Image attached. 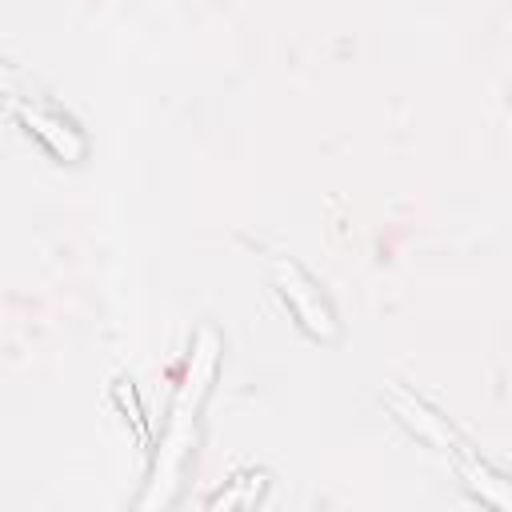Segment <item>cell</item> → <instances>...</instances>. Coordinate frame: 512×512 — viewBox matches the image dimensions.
Segmentation results:
<instances>
[{"label":"cell","instance_id":"4","mask_svg":"<svg viewBox=\"0 0 512 512\" xmlns=\"http://www.w3.org/2000/svg\"><path fill=\"white\" fill-rule=\"evenodd\" d=\"M12 108L24 116V124H28L56 156H64V160H80V156H84V136H80V128H76L72 120L56 116V112H44V108H24L20 100H16Z\"/></svg>","mask_w":512,"mask_h":512},{"label":"cell","instance_id":"2","mask_svg":"<svg viewBox=\"0 0 512 512\" xmlns=\"http://www.w3.org/2000/svg\"><path fill=\"white\" fill-rule=\"evenodd\" d=\"M388 404L400 412V420L412 428V432H420L424 440H432L440 452H448L452 460H456V468H460V476L488 500V504H504V508H512V492H504L500 488V476H492L472 452H468V444L432 412V408H424L416 396H408V392H388Z\"/></svg>","mask_w":512,"mask_h":512},{"label":"cell","instance_id":"3","mask_svg":"<svg viewBox=\"0 0 512 512\" xmlns=\"http://www.w3.org/2000/svg\"><path fill=\"white\" fill-rule=\"evenodd\" d=\"M272 264H276V284H280L284 300L292 304V312L300 316V324H304L312 336L332 340V336H336V320H332V308H328V300L320 296L316 280H312L296 260H288V256H276Z\"/></svg>","mask_w":512,"mask_h":512},{"label":"cell","instance_id":"1","mask_svg":"<svg viewBox=\"0 0 512 512\" xmlns=\"http://www.w3.org/2000/svg\"><path fill=\"white\" fill-rule=\"evenodd\" d=\"M216 352H220V336L212 328L200 332L196 348H192V360H188V376H184V388L172 404V420L164 428V444H160V456H156V476H152V492L144 496V504H160L168 500V488L180 472V460L184 452L192 448V424H196V412H200V400L208 392V380H212V368H216Z\"/></svg>","mask_w":512,"mask_h":512}]
</instances>
